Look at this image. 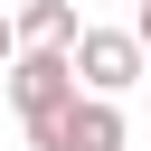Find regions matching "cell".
<instances>
[{
  "label": "cell",
  "instance_id": "cell-4",
  "mask_svg": "<svg viewBox=\"0 0 151 151\" xmlns=\"http://www.w3.org/2000/svg\"><path fill=\"white\" fill-rule=\"evenodd\" d=\"M9 19H19V47H76V28H85L76 0H19Z\"/></svg>",
  "mask_w": 151,
  "mask_h": 151
},
{
  "label": "cell",
  "instance_id": "cell-1",
  "mask_svg": "<svg viewBox=\"0 0 151 151\" xmlns=\"http://www.w3.org/2000/svg\"><path fill=\"white\" fill-rule=\"evenodd\" d=\"M0 85H9V104H19V123H47V113H66L85 85H76V47H19L9 66H0Z\"/></svg>",
  "mask_w": 151,
  "mask_h": 151
},
{
  "label": "cell",
  "instance_id": "cell-3",
  "mask_svg": "<svg viewBox=\"0 0 151 151\" xmlns=\"http://www.w3.org/2000/svg\"><path fill=\"white\" fill-rule=\"evenodd\" d=\"M28 151H123V104L113 94H76L66 113L28 123Z\"/></svg>",
  "mask_w": 151,
  "mask_h": 151
},
{
  "label": "cell",
  "instance_id": "cell-2",
  "mask_svg": "<svg viewBox=\"0 0 151 151\" xmlns=\"http://www.w3.org/2000/svg\"><path fill=\"white\" fill-rule=\"evenodd\" d=\"M142 76H151V47H142L132 28H76V85H85V94H113V104H123Z\"/></svg>",
  "mask_w": 151,
  "mask_h": 151
},
{
  "label": "cell",
  "instance_id": "cell-6",
  "mask_svg": "<svg viewBox=\"0 0 151 151\" xmlns=\"http://www.w3.org/2000/svg\"><path fill=\"white\" fill-rule=\"evenodd\" d=\"M132 38H142V47H151V0H142V19H132Z\"/></svg>",
  "mask_w": 151,
  "mask_h": 151
},
{
  "label": "cell",
  "instance_id": "cell-5",
  "mask_svg": "<svg viewBox=\"0 0 151 151\" xmlns=\"http://www.w3.org/2000/svg\"><path fill=\"white\" fill-rule=\"evenodd\" d=\"M9 57H19V19L0 9V66H9Z\"/></svg>",
  "mask_w": 151,
  "mask_h": 151
}]
</instances>
